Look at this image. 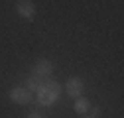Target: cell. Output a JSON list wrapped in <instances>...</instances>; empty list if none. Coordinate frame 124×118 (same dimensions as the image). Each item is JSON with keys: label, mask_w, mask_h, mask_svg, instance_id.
Returning <instances> with one entry per match:
<instances>
[{"label": "cell", "mask_w": 124, "mask_h": 118, "mask_svg": "<svg viewBox=\"0 0 124 118\" xmlns=\"http://www.w3.org/2000/svg\"><path fill=\"white\" fill-rule=\"evenodd\" d=\"M8 98L14 102V104L22 106V104H30V102L34 100V93H30L26 87L16 85V87H12L10 91H8Z\"/></svg>", "instance_id": "6da1fadb"}, {"label": "cell", "mask_w": 124, "mask_h": 118, "mask_svg": "<svg viewBox=\"0 0 124 118\" xmlns=\"http://www.w3.org/2000/svg\"><path fill=\"white\" fill-rule=\"evenodd\" d=\"M14 8H16L18 16L24 18V20H34L36 14H38V6L32 2V0H18Z\"/></svg>", "instance_id": "7a4b0ae2"}, {"label": "cell", "mask_w": 124, "mask_h": 118, "mask_svg": "<svg viewBox=\"0 0 124 118\" xmlns=\"http://www.w3.org/2000/svg\"><path fill=\"white\" fill-rule=\"evenodd\" d=\"M65 93H67V96H71V98L83 96V93H85V81H83L81 77H71V79H67V83H65Z\"/></svg>", "instance_id": "3957f363"}, {"label": "cell", "mask_w": 124, "mask_h": 118, "mask_svg": "<svg viewBox=\"0 0 124 118\" xmlns=\"http://www.w3.org/2000/svg\"><path fill=\"white\" fill-rule=\"evenodd\" d=\"M36 98H38V102H39L41 106H51L53 102L59 98V95H57V93H53V91H49V88L41 83V87L36 91Z\"/></svg>", "instance_id": "277c9868"}, {"label": "cell", "mask_w": 124, "mask_h": 118, "mask_svg": "<svg viewBox=\"0 0 124 118\" xmlns=\"http://www.w3.org/2000/svg\"><path fill=\"white\" fill-rule=\"evenodd\" d=\"M34 75L39 77V79H47L51 73H53V63L49 61V59H38V61L34 63Z\"/></svg>", "instance_id": "5b68a950"}, {"label": "cell", "mask_w": 124, "mask_h": 118, "mask_svg": "<svg viewBox=\"0 0 124 118\" xmlns=\"http://www.w3.org/2000/svg\"><path fill=\"white\" fill-rule=\"evenodd\" d=\"M89 108H91V100H89L87 96H77V98H75V102H73V110L79 114V116H81V114H87Z\"/></svg>", "instance_id": "8992f818"}, {"label": "cell", "mask_w": 124, "mask_h": 118, "mask_svg": "<svg viewBox=\"0 0 124 118\" xmlns=\"http://www.w3.org/2000/svg\"><path fill=\"white\" fill-rule=\"evenodd\" d=\"M41 83H43V81H41L39 77H36V75H30V77L26 79V85H24V87L28 88V91H30V93H36V91H38V88L41 87Z\"/></svg>", "instance_id": "52a82bcc"}, {"label": "cell", "mask_w": 124, "mask_h": 118, "mask_svg": "<svg viewBox=\"0 0 124 118\" xmlns=\"http://www.w3.org/2000/svg\"><path fill=\"white\" fill-rule=\"evenodd\" d=\"M43 85L47 87L49 91H53V93H57V95H59L61 91H63V88H61V85H59V83H57L55 79H47V81H43Z\"/></svg>", "instance_id": "ba28073f"}, {"label": "cell", "mask_w": 124, "mask_h": 118, "mask_svg": "<svg viewBox=\"0 0 124 118\" xmlns=\"http://www.w3.org/2000/svg\"><path fill=\"white\" fill-rule=\"evenodd\" d=\"M101 112H102V110H101V106H93V104H91V108H89V112H87V114L97 116V118H99V116H101Z\"/></svg>", "instance_id": "9c48e42d"}, {"label": "cell", "mask_w": 124, "mask_h": 118, "mask_svg": "<svg viewBox=\"0 0 124 118\" xmlns=\"http://www.w3.org/2000/svg\"><path fill=\"white\" fill-rule=\"evenodd\" d=\"M26 118H43V114H41V112H36V110H34V112H30V114H28Z\"/></svg>", "instance_id": "30bf717a"}, {"label": "cell", "mask_w": 124, "mask_h": 118, "mask_svg": "<svg viewBox=\"0 0 124 118\" xmlns=\"http://www.w3.org/2000/svg\"><path fill=\"white\" fill-rule=\"evenodd\" d=\"M81 118H97V116H91V114H81Z\"/></svg>", "instance_id": "8fae6325"}]
</instances>
